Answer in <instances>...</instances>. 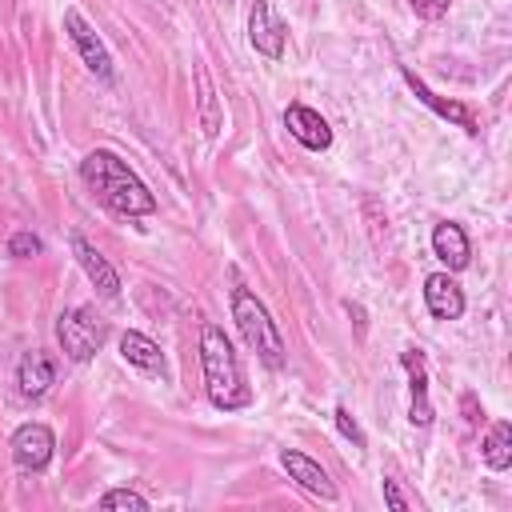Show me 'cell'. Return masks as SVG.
Segmentation results:
<instances>
[{
  "instance_id": "6da1fadb",
  "label": "cell",
  "mask_w": 512,
  "mask_h": 512,
  "mask_svg": "<svg viewBox=\"0 0 512 512\" xmlns=\"http://www.w3.org/2000/svg\"><path fill=\"white\" fill-rule=\"evenodd\" d=\"M80 180L84 188L116 216L136 220V216H152L156 212V196L148 192V184L136 176V168H128V160H120L112 148H92L80 160Z\"/></svg>"
},
{
  "instance_id": "7a4b0ae2",
  "label": "cell",
  "mask_w": 512,
  "mask_h": 512,
  "mask_svg": "<svg viewBox=\"0 0 512 512\" xmlns=\"http://www.w3.org/2000/svg\"><path fill=\"white\" fill-rule=\"evenodd\" d=\"M200 368H204V388H208L212 408L236 412V408L252 404L240 356H236V348H232V340L224 336L220 324H204L200 328Z\"/></svg>"
},
{
  "instance_id": "3957f363",
  "label": "cell",
  "mask_w": 512,
  "mask_h": 512,
  "mask_svg": "<svg viewBox=\"0 0 512 512\" xmlns=\"http://www.w3.org/2000/svg\"><path fill=\"white\" fill-rule=\"evenodd\" d=\"M232 320H236V328H240L248 352H256V360H260L264 368L280 372L284 360H288V352H284V336H280L276 320L268 316L264 300H260L252 288H244V284L232 288Z\"/></svg>"
},
{
  "instance_id": "277c9868",
  "label": "cell",
  "mask_w": 512,
  "mask_h": 512,
  "mask_svg": "<svg viewBox=\"0 0 512 512\" xmlns=\"http://www.w3.org/2000/svg\"><path fill=\"white\" fill-rule=\"evenodd\" d=\"M56 344H60V352H64L72 364L92 360V356L100 352V344H104V324H100V316H96L88 304L64 308V312L56 316Z\"/></svg>"
},
{
  "instance_id": "5b68a950",
  "label": "cell",
  "mask_w": 512,
  "mask_h": 512,
  "mask_svg": "<svg viewBox=\"0 0 512 512\" xmlns=\"http://www.w3.org/2000/svg\"><path fill=\"white\" fill-rule=\"evenodd\" d=\"M64 32H68V40L76 44V52H80V60L88 64V72L100 80V84H112L116 80V64H112V52L104 48V40L96 36V28L76 12V8H64Z\"/></svg>"
},
{
  "instance_id": "8992f818",
  "label": "cell",
  "mask_w": 512,
  "mask_h": 512,
  "mask_svg": "<svg viewBox=\"0 0 512 512\" xmlns=\"http://www.w3.org/2000/svg\"><path fill=\"white\" fill-rule=\"evenodd\" d=\"M8 448H12V460H16L20 472H44L52 464V456H56V432L48 424H40V420H28V424H20L12 432Z\"/></svg>"
},
{
  "instance_id": "52a82bcc",
  "label": "cell",
  "mask_w": 512,
  "mask_h": 512,
  "mask_svg": "<svg viewBox=\"0 0 512 512\" xmlns=\"http://www.w3.org/2000/svg\"><path fill=\"white\" fill-rule=\"evenodd\" d=\"M284 40H288V28H284V20L272 12V4H268V0H252V8H248V44H252L260 56L280 60V56H284Z\"/></svg>"
},
{
  "instance_id": "ba28073f",
  "label": "cell",
  "mask_w": 512,
  "mask_h": 512,
  "mask_svg": "<svg viewBox=\"0 0 512 512\" xmlns=\"http://www.w3.org/2000/svg\"><path fill=\"white\" fill-rule=\"evenodd\" d=\"M400 364L408 372V424L412 428H428L432 424V400H428V364L420 348H404Z\"/></svg>"
},
{
  "instance_id": "9c48e42d",
  "label": "cell",
  "mask_w": 512,
  "mask_h": 512,
  "mask_svg": "<svg viewBox=\"0 0 512 512\" xmlns=\"http://www.w3.org/2000/svg\"><path fill=\"white\" fill-rule=\"evenodd\" d=\"M400 76H404V84L412 88V96H416V100H420L424 108H432V112H436L440 120H448V124H456V128H464L468 136H476V132H480V124H476V116H472V108H468V104H460V100H444V96H436V92H432V88H428V84H424V80H420V76H416V72H412L408 64L400 68Z\"/></svg>"
},
{
  "instance_id": "30bf717a",
  "label": "cell",
  "mask_w": 512,
  "mask_h": 512,
  "mask_svg": "<svg viewBox=\"0 0 512 512\" xmlns=\"http://www.w3.org/2000/svg\"><path fill=\"white\" fill-rule=\"evenodd\" d=\"M284 128H288V136H292L300 148H308V152H328V148H332V128H328V120H324L316 108H308V104H288V108H284Z\"/></svg>"
},
{
  "instance_id": "8fae6325",
  "label": "cell",
  "mask_w": 512,
  "mask_h": 512,
  "mask_svg": "<svg viewBox=\"0 0 512 512\" xmlns=\"http://www.w3.org/2000/svg\"><path fill=\"white\" fill-rule=\"evenodd\" d=\"M72 256H76V264L84 268V276H88V284L104 296V300H112L116 292H120V272L108 264V256L92 244V240H84L80 232L72 236Z\"/></svg>"
},
{
  "instance_id": "7c38bea8",
  "label": "cell",
  "mask_w": 512,
  "mask_h": 512,
  "mask_svg": "<svg viewBox=\"0 0 512 512\" xmlns=\"http://www.w3.org/2000/svg\"><path fill=\"white\" fill-rule=\"evenodd\" d=\"M52 384H56V360L48 352H40V348L24 352L20 364H16V392H20V400H44L52 392Z\"/></svg>"
},
{
  "instance_id": "4fadbf2b",
  "label": "cell",
  "mask_w": 512,
  "mask_h": 512,
  "mask_svg": "<svg viewBox=\"0 0 512 512\" xmlns=\"http://www.w3.org/2000/svg\"><path fill=\"white\" fill-rule=\"evenodd\" d=\"M280 464H284V472L308 492V496H320L324 504H332L340 492H336V484H332V476L312 460V456H304V452H296V448H284L280 452Z\"/></svg>"
},
{
  "instance_id": "5bb4252c",
  "label": "cell",
  "mask_w": 512,
  "mask_h": 512,
  "mask_svg": "<svg viewBox=\"0 0 512 512\" xmlns=\"http://www.w3.org/2000/svg\"><path fill=\"white\" fill-rule=\"evenodd\" d=\"M432 256H436L448 272L468 268V264H472V240H468L464 224H456V220H440V224L432 228Z\"/></svg>"
},
{
  "instance_id": "9a60e30c",
  "label": "cell",
  "mask_w": 512,
  "mask_h": 512,
  "mask_svg": "<svg viewBox=\"0 0 512 512\" xmlns=\"http://www.w3.org/2000/svg\"><path fill=\"white\" fill-rule=\"evenodd\" d=\"M424 308L432 320H460L464 316V288L452 280V272H432L424 280Z\"/></svg>"
},
{
  "instance_id": "2e32d148",
  "label": "cell",
  "mask_w": 512,
  "mask_h": 512,
  "mask_svg": "<svg viewBox=\"0 0 512 512\" xmlns=\"http://www.w3.org/2000/svg\"><path fill=\"white\" fill-rule=\"evenodd\" d=\"M120 356H124V364H132V368H140L148 376H168V360H164L160 344L152 336L136 332V328H128L120 336Z\"/></svg>"
},
{
  "instance_id": "e0dca14e",
  "label": "cell",
  "mask_w": 512,
  "mask_h": 512,
  "mask_svg": "<svg viewBox=\"0 0 512 512\" xmlns=\"http://www.w3.org/2000/svg\"><path fill=\"white\" fill-rule=\"evenodd\" d=\"M480 456H484V464L492 472H504L512 464V424L508 420H496L488 428V436L480 440Z\"/></svg>"
},
{
  "instance_id": "ac0fdd59",
  "label": "cell",
  "mask_w": 512,
  "mask_h": 512,
  "mask_svg": "<svg viewBox=\"0 0 512 512\" xmlns=\"http://www.w3.org/2000/svg\"><path fill=\"white\" fill-rule=\"evenodd\" d=\"M196 84H200V128H204V136H216L220 132V108H216V92H212L204 64L196 68Z\"/></svg>"
},
{
  "instance_id": "d6986e66",
  "label": "cell",
  "mask_w": 512,
  "mask_h": 512,
  "mask_svg": "<svg viewBox=\"0 0 512 512\" xmlns=\"http://www.w3.org/2000/svg\"><path fill=\"white\" fill-rule=\"evenodd\" d=\"M100 508H124V512H148V500L140 496V492H132V488H108L104 496H100Z\"/></svg>"
},
{
  "instance_id": "ffe728a7",
  "label": "cell",
  "mask_w": 512,
  "mask_h": 512,
  "mask_svg": "<svg viewBox=\"0 0 512 512\" xmlns=\"http://www.w3.org/2000/svg\"><path fill=\"white\" fill-rule=\"evenodd\" d=\"M332 420H336V428H340V436H344V440H352V448H364V444H368V436H364V428L356 424V416H352V412H348L344 404H340V408L332 412Z\"/></svg>"
},
{
  "instance_id": "44dd1931",
  "label": "cell",
  "mask_w": 512,
  "mask_h": 512,
  "mask_svg": "<svg viewBox=\"0 0 512 512\" xmlns=\"http://www.w3.org/2000/svg\"><path fill=\"white\" fill-rule=\"evenodd\" d=\"M36 252H40V236H36V232H12V236H8V256L28 260V256H36Z\"/></svg>"
},
{
  "instance_id": "7402d4cb",
  "label": "cell",
  "mask_w": 512,
  "mask_h": 512,
  "mask_svg": "<svg viewBox=\"0 0 512 512\" xmlns=\"http://www.w3.org/2000/svg\"><path fill=\"white\" fill-rule=\"evenodd\" d=\"M408 4H412V12H416L420 20H440L452 0H408Z\"/></svg>"
},
{
  "instance_id": "603a6c76",
  "label": "cell",
  "mask_w": 512,
  "mask_h": 512,
  "mask_svg": "<svg viewBox=\"0 0 512 512\" xmlns=\"http://www.w3.org/2000/svg\"><path fill=\"white\" fill-rule=\"evenodd\" d=\"M384 500H388L392 512H408V496L400 492V484H396L392 476H384Z\"/></svg>"
},
{
  "instance_id": "cb8c5ba5",
  "label": "cell",
  "mask_w": 512,
  "mask_h": 512,
  "mask_svg": "<svg viewBox=\"0 0 512 512\" xmlns=\"http://www.w3.org/2000/svg\"><path fill=\"white\" fill-rule=\"evenodd\" d=\"M460 408H464V424H468V428H476V424L484 420V412H480V404H476V396H472V392H464V396H460Z\"/></svg>"
}]
</instances>
